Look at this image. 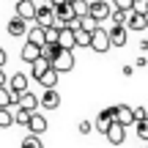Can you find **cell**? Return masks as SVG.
I'll return each mask as SVG.
<instances>
[{
	"instance_id": "obj_15",
	"label": "cell",
	"mask_w": 148,
	"mask_h": 148,
	"mask_svg": "<svg viewBox=\"0 0 148 148\" xmlns=\"http://www.w3.org/2000/svg\"><path fill=\"white\" fill-rule=\"evenodd\" d=\"M126 30H148V16L132 11V16H129V22H126Z\"/></svg>"
},
{
	"instance_id": "obj_35",
	"label": "cell",
	"mask_w": 148,
	"mask_h": 148,
	"mask_svg": "<svg viewBox=\"0 0 148 148\" xmlns=\"http://www.w3.org/2000/svg\"><path fill=\"white\" fill-rule=\"evenodd\" d=\"M5 60H8V55H5V49L0 47V69H3V66H5Z\"/></svg>"
},
{
	"instance_id": "obj_28",
	"label": "cell",
	"mask_w": 148,
	"mask_h": 148,
	"mask_svg": "<svg viewBox=\"0 0 148 148\" xmlns=\"http://www.w3.org/2000/svg\"><path fill=\"white\" fill-rule=\"evenodd\" d=\"M19 148H44V145H41V137H36V134H27V137L22 140Z\"/></svg>"
},
{
	"instance_id": "obj_25",
	"label": "cell",
	"mask_w": 148,
	"mask_h": 148,
	"mask_svg": "<svg viewBox=\"0 0 148 148\" xmlns=\"http://www.w3.org/2000/svg\"><path fill=\"white\" fill-rule=\"evenodd\" d=\"M11 104H14V93L3 85V88H0V107H5V110H8Z\"/></svg>"
},
{
	"instance_id": "obj_8",
	"label": "cell",
	"mask_w": 148,
	"mask_h": 148,
	"mask_svg": "<svg viewBox=\"0 0 148 148\" xmlns=\"http://www.w3.org/2000/svg\"><path fill=\"white\" fill-rule=\"evenodd\" d=\"M5 88L11 90V93H25L27 90V74H11L8 79H5Z\"/></svg>"
},
{
	"instance_id": "obj_9",
	"label": "cell",
	"mask_w": 148,
	"mask_h": 148,
	"mask_svg": "<svg viewBox=\"0 0 148 148\" xmlns=\"http://www.w3.org/2000/svg\"><path fill=\"white\" fill-rule=\"evenodd\" d=\"M27 129H30V134L41 137V134L47 132V118H44L41 112H30V121H27Z\"/></svg>"
},
{
	"instance_id": "obj_14",
	"label": "cell",
	"mask_w": 148,
	"mask_h": 148,
	"mask_svg": "<svg viewBox=\"0 0 148 148\" xmlns=\"http://www.w3.org/2000/svg\"><path fill=\"white\" fill-rule=\"evenodd\" d=\"M8 36H14V38H19V36H27V22L25 19H19V16H14V19L8 22Z\"/></svg>"
},
{
	"instance_id": "obj_4",
	"label": "cell",
	"mask_w": 148,
	"mask_h": 148,
	"mask_svg": "<svg viewBox=\"0 0 148 148\" xmlns=\"http://www.w3.org/2000/svg\"><path fill=\"white\" fill-rule=\"evenodd\" d=\"M38 107H44V110H58L60 107V93L55 88H44V93L38 96Z\"/></svg>"
},
{
	"instance_id": "obj_22",
	"label": "cell",
	"mask_w": 148,
	"mask_h": 148,
	"mask_svg": "<svg viewBox=\"0 0 148 148\" xmlns=\"http://www.w3.org/2000/svg\"><path fill=\"white\" fill-rule=\"evenodd\" d=\"M69 3L74 8V16H88V8H90L88 0H69Z\"/></svg>"
},
{
	"instance_id": "obj_13",
	"label": "cell",
	"mask_w": 148,
	"mask_h": 148,
	"mask_svg": "<svg viewBox=\"0 0 148 148\" xmlns=\"http://www.w3.org/2000/svg\"><path fill=\"white\" fill-rule=\"evenodd\" d=\"M115 123H121V126H132L134 118H132V107L126 104H115Z\"/></svg>"
},
{
	"instance_id": "obj_26",
	"label": "cell",
	"mask_w": 148,
	"mask_h": 148,
	"mask_svg": "<svg viewBox=\"0 0 148 148\" xmlns=\"http://www.w3.org/2000/svg\"><path fill=\"white\" fill-rule=\"evenodd\" d=\"M8 126H14V115H11V110L0 107V129H8Z\"/></svg>"
},
{
	"instance_id": "obj_31",
	"label": "cell",
	"mask_w": 148,
	"mask_h": 148,
	"mask_svg": "<svg viewBox=\"0 0 148 148\" xmlns=\"http://www.w3.org/2000/svg\"><path fill=\"white\" fill-rule=\"evenodd\" d=\"M132 118H134V123H137V121H145V118H148V110H145V107H132Z\"/></svg>"
},
{
	"instance_id": "obj_12",
	"label": "cell",
	"mask_w": 148,
	"mask_h": 148,
	"mask_svg": "<svg viewBox=\"0 0 148 148\" xmlns=\"http://www.w3.org/2000/svg\"><path fill=\"white\" fill-rule=\"evenodd\" d=\"M19 58L25 60V63H33V60H38V58H41V47H36V44L25 41V44H22V52H19Z\"/></svg>"
},
{
	"instance_id": "obj_7",
	"label": "cell",
	"mask_w": 148,
	"mask_h": 148,
	"mask_svg": "<svg viewBox=\"0 0 148 148\" xmlns=\"http://www.w3.org/2000/svg\"><path fill=\"white\" fill-rule=\"evenodd\" d=\"M36 11H38V5L33 3V0H19V3H16V16L25 19V22L36 19Z\"/></svg>"
},
{
	"instance_id": "obj_29",
	"label": "cell",
	"mask_w": 148,
	"mask_h": 148,
	"mask_svg": "<svg viewBox=\"0 0 148 148\" xmlns=\"http://www.w3.org/2000/svg\"><path fill=\"white\" fill-rule=\"evenodd\" d=\"M132 11H134V14L148 16V0H132Z\"/></svg>"
},
{
	"instance_id": "obj_2",
	"label": "cell",
	"mask_w": 148,
	"mask_h": 148,
	"mask_svg": "<svg viewBox=\"0 0 148 148\" xmlns=\"http://www.w3.org/2000/svg\"><path fill=\"white\" fill-rule=\"evenodd\" d=\"M49 66H52V69L58 71V74L71 71V69H74V52H69V49H60V52H58V58H55Z\"/></svg>"
},
{
	"instance_id": "obj_23",
	"label": "cell",
	"mask_w": 148,
	"mask_h": 148,
	"mask_svg": "<svg viewBox=\"0 0 148 148\" xmlns=\"http://www.w3.org/2000/svg\"><path fill=\"white\" fill-rule=\"evenodd\" d=\"M74 44H77V47H90V33L82 30V27L74 30Z\"/></svg>"
},
{
	"instance_id": "obj_19",
	"label": "cell",
	"mask_w": 148,
	"mask_h": 148,
	"mask_svg": "<svg viewBox=\"0 0 148 148\" xmlns=\"http://www.w3.org/2000/svg\"><path fill=\"white\" fill-rule=\"evenodd\" d=\"M8 110H11V115H14V123H19V126H27V121H30V112H27V110H19L16 104H11Z\"/></svg>"
},
{
	"instance_id": "obj_3",
	"label": "cell",
	"mask_w": 148,
	"mask_h": 148,
	"mask_svg": "<svg viewBox=\"0 0 148 148\" xmlns=\"http://www.w3.org/2000/svg\"><path fill=\"white\" fill-rule=\"evenodd\" d=\"M14 104L19 107V110L36 112V110H38V96L30 93V90H25V93H14Z\"/></svg>"
},
{
	"instance_id": "obj_6",
	"label": "cell",
	"mask_w": 148,
	"mask_h": 148,
	"mask_svg": "<svg viewBox=\"0 0 148 148\" xmlns=\"http://www.w3.org/2000/svg\"><path fill=\"white\" fill-rule=\"evenodd\" d=\"M107 36H110V47H126V41H129V30L123 25H112L107 30Z\"/></svg>"
},
{
	"instance_id": "obj_32",
	"label": "cell",
	"mask_w": 148,
	"mask_h": 148,
	"mask_svg": "<svg viewBox=\"0 0 148 148\" xmlns=\"http://www.w3.org/2000/svg\"><path fill=\"white\" fill-rule=\"evenodd\" d=\"M115 8H123V11H132V0H112Z\"/></svg>"
},
{
	"instance_id": "obj_18",
	"label": "cell",
	"mask_w": 148,
	"mask_h": 148,
	"mask_svg": "<svg viewBox=\"0 0 148 148\" xmlns=\"http://www.w3.org/2000/svg\"><path fill=\"white\" fill-rule=\"evenodd\" d=\"M25 41H30V44H36V47H44V27H27V38Z\"/></svg>"
},
{
	"instance_id": "obj_20",
	"label": "cell",
	"mask_w": 148,
	"mask_h": 148,
	"mask_svg": "<svg viewBox=\"0 0 148 148\" xmlns=\"http://www.w3.org/2000/svg\"><path fill=\"white\" fill-rule=\"evenodd\" d=\"M47 69H52V66H49V60H44V58H38V60H33V63H30V74H33L36 79L41 77Z\"/></svg>"
},
{
	"instance_id": "obj_34",
	"label": "cell",
	"mask_w": 148,
	"mask_h": 148,
	"mask_svg": "<svg viewBox=\"0 0 148 148\" xmlns=\"http://www.w3.org/2000/svg\"><path fill=\"white\" fill-rule=\"evenodd\" d=\"M134 66H137V69H145V66H148V58H145V55H140V58L134 60Z\"/></svg>"
},
{
	"instance_id": "obj_21",
	"label": "cell",
	"mask_w": 148,
	"mask_h": 148,
	"mask_svg": "<svg viewBox=\"0 0 148 148\" xmlns=\"http://www.w3.org/2000/svg\"><path fill=\"white\" fill-rule=\"evenodd\" d=\"M58 52H60L58 44H44V47H41V58H44V60H49V63L58 58Z\"/></svg>"
},
{
	"instance_id": "obj_10",
	"label": "cell",
	"mask_w": 148,
	"mask_h": 148,
	"mask_svg": "<svg viewBox=\"0 0 148 148\" xmlns=\"http://www.w3.org/2000/svg\"><path fill=\"white\" fill-rule=\"evenodd\" d=\"M104 137L110 140L112 145H121L123 140H126V126H121V123H115V121H112V123H110V129H107V134H104Z\"/></svg>"
},
{
	"instance_id": "obj_16",
	"label": "cell",
	"mask_w": 148,
	"mask_h": 148,
	"mask_svg": "<svg viewBox=\"0 0 148 148\" xmlns=\"http://www.w3.org/2000/svg\"><path fill=\"white\" fill-rule=\"evenodd\" d=\"M129 16H132V11H123V8H115V5H112V11H110V25H123V27H126Z\"/></svg>"
},
{
	"instance_id": "obj_30",
	"label": "cell",
	"mask_w": 148,
	"mask_h": 148,
	"mask_svg": "<svg viewBox=\"0 0 148 148\" xmlns=\"http://www.w3.org/2000/svg\"><path fill=\"white\" fill-rule=\"evenodd\" d=\"M134 129H137V137L140 140H148V118H145V121H137Z\"/></svg>"
},
{
	"instance_id": "obj_1",
	"label": "cell",
	"mask_w": 148,
	"mask_h": 148,
	"mask_svg": "<svg viewBox=\"0 0 148 148\" xmlns=\"http://www.w3.org/2000/svg\"><path fill=\"white\" fill-rule=\"evenodd\" d=\"M90 49H93V52H107V49H110V36H107L104 25H99V30L90 33Z\"/></svg>"
},
{
	"instance_id": "obj_24",
	"label": "cell",
	"mask_w": 148,
	"mask_h": 148,
	"mask_svg": "<svg viewBox=\"0 0 148 148\" xmlns=\"http://www.w3.org/2000/svg\"><path fill=\"white\" fill-rule=\"evenodd\" d=\"M79 27L88 30V33H93V30H99V22H96L93 16H79Z\"/></svg>"
},
{
	"instance_id": "obj_27",
	"label": "cell",
	"mask_w": 148,
	"mask_h": 148,
	"mask_svg": "<svg viewBox=\"0 0 148 148\" xmlns=\"http://www.w3.org/2000/svg\"><path fill=\"white\" fill-rule=\"evenodd\" d=\"M58 33H60V27H44V44H58Z\"/></svg>"
},
{
	"instance_id": "obj_5",
	"label": "cell",
	"mask_w": 148,
	"mask_h": 148,
	"mask_svg": "<svg viewBox=\"0 0 148 148\" xmlns=\"http://www.w3.org/2000/svg\"><path fill=\"white\" fill-rule=\"evenodd\" d=\"M110 11H112V5H107L104 0H96V3H90V8H88V16H93L96 22H104V19H110Z\"/></svg>"
},
{
	"instance_id": "obj_11",
	"label": "cell",
	"mask_w": 148,
	"mask_h": 148,
	"mask_svg": "<svg viewBox=\"0 0 148 148\" xmlns=\"http://www.w3.org/2000/svg\"><path fill=\"white\" fill-rule=\"evenodd\" d=\"M58 47H60V49H69V52L77 49V44H74V30L60 27V33H58Z\"/></svg>"
},
{
	"instance_id": "obj_36",
	"label": "cell",
	"mask_w": 148,
	"mask_h": 148,
	"mask_svg": "<svg viewBox=\"0 0 148 148\" xmlns=\"http://www.w3.org/2000/svg\"><path fill=\"white\" fill-rule=\"evenodd\" d=\"M5 79H8V77H5V71H3V69H0V88L5 85Z\"/></svg>"
},
{
	"instance_id": "obj_17",
	"label": "cell",
	"mask_w": 148,
	"mask_h": 148,
	"mask_svg": "<svg viewBox=\"0 0 148 148\" xmlns=\"http://www.w3.org/2000/svg\"><path fill=\"white\" fill-rule=\"evenodd\" d=\"M58 79H60V74L55 71V69H47L38 77V82H41V88H58Z\"/></svg>"
},
{
	"instance_id": "obj_33",
	"label": "cell",
	"mask_w": 148,
	"mask_h": 148,
	"mask_svg": "<svg viewBox=\"0 0 148 148\" xmlns=\"http://www.w3.org/2000/svg\"><path fill=\"white\" fill-rule=\"evenodd\" d=\"M93 132V123L90 121H79V134H90Z\"/></svg>"
}]
</instances>
